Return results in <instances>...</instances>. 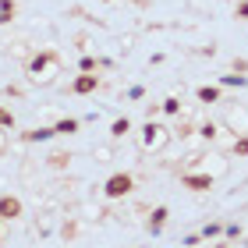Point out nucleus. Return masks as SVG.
<instances>
[{
    "instance_id": "obj_17",
    "label": "nucleus",
    "mask_w": 248,
    "mask_h": 248,
    "mask_svg": "<svg viewBox=\"0 0 248 248\" xmlns=\"http://www.w3.org/2000/svg\"><path fill=\"white\" fill-rule=\"evenodd\" d=\"M220 89H248V75H220V82H217Z\"/></svg>"
},
{
    "instance_id": "obj_18",
    "label": "nucleus",
    "mask_w": 248,
    "mask_h": 248,
    "mask_svg": "<svg viewBox=\"0 0 248 248\" xmlns=\"http://www.w3.org/2000/svg\"><path fill=\"white\" fill-rule=\"evenodd\" d=\"M160 114H163V117H181V114H185L181 99H177V96H167L163 103H160Z\"/></svg>"
},
{
    "instance_id": "obj_23",
    "label": "nucleus",
    "mask_w": 248,
    "mask_h": 248,
    "mask_svg": "<svg viewBox=\"0 0 248 248\" xmlns=\"http://www.w3.org/2000/svg\"><path fill=\"white\" fill-rule=\"evenodd\" d=\"M124 99H128V103H139V99H145V85H128V89H124Z\"/></svg>"
},
{
    "instance_id": "obj_22",
    "label": "nucleus",
    "mask_w": 248,
    "mask_h": 248,
    "mask_svg": "<svg viewBox=\"0 0 248 248\" xmlns=\"http://www.w3.org/2000/svg\"><path fill=\"white\" fill-rule=\"evenodd\" d=\"M15 128H18V121H15V114H11V107L0 103V131H15Z\"/></svg>"
},
{
    "instance_id": "obj_26",
    "label": "nucleus",
    "mask_w": 248,
    "mask_h": 248,
    "mask_svg": "<svg viewBox=\"0 0 248 248\" xmlns=\"http://www.w3.org/2000/svg\"><path fill=\"white\" fill-rule=\"evenodd\" d=\"M93 156H96L99 163H107V160H114V149H110V145H96V149H93Z\"/></svg>"
},
{
    "instance_id": "obj_35",
    "label": "nucleus",
    "mask_w": 248,
    "mask_h": 248,
    "mask_svg": "<svg viewBox=\"0 0 248 248\" xmlns=\"http://www.w3.org/2000/svg\"><path fill=\"white\" fill-rule=\"evenodd\" d=\"M245 248H248V245H245Z\"/></svg>"
},
{
    "instance_id": "obj_3",
    "label": "nucleus",
    "mask_w": 248,
    "mask_h": 248,
    "mask_svg": "<svg viewBox=\"0 0 248 248\" xmlns=\"http://www.w3.org/2000/svg\"><path fill=\"white\" fill-rule=\"evenodd\" d=\"M191 167H195V170H206L209 177H227V170H231V160L223 153H195L191 156V160L185 163V170H191Z\"/></svg>"
},
{
    "instance_id": "obj_6",
    "label": "nucleus",
    "mask_w": 248,
    "mask_h": 248,
    "mask_svg": "<svg viewBox=\"0 0 248 248\" xmlns=\"http://www.w3.org/2000/svg\"><path fill=\"white\" fill-rule=\"evenodd\" d=\"M220 124L234 135V139H238V135H245V131H248V107H227Z\"/></svg>"
},
{
    "instance_id": "obj_9",
    "label": "nucleus",
    "mask_w": 248,
    "mask_h": 248,
    "mask_svg": "<svg viewBox=\"0 0 248 248\" xmlns=\"http://www.w3.org/2000/svg\"><path fill=\"white\" fill-rule=\"evenodd\" d=\"M57 139V131H53V124H39V128H29L18 135L21 145H43V142H53Z\"/></svg>"
},
{
    "instance_id": "obj_8",
    "label": "nucleus",
    "mask_w": 248,
    "mask_h": 248,
    "mask_svg": "<svg viewBox=\"0 0 248 248\" xmlns=\"http://www.w3.org/2000/svg\"><path fill=\"white\" fill-rule=\"evenodd\" d=\"M25 217V202H21L18 195H0V220L4 223H15Z\"/></svg>"
},
{
    "instance_id": "obj_25",
    "label": "nucleus",
    "mask_w": 248,
    "mask_h": 248,
    "mask_svg": "<svg viewBox=\"0 0 248 248\" xmlns=\"http://www.w3.org/2000/svg\"><path fill=\"white\" fill-rule=\"evenodd\" d=\"M241 234H245V227H241V223H223V238H227V241L241 238Z\"/></svg>"
},
{
    "instance_id": "obj_13",
    "label": "nucleus",
    "mask_w": 248,
    "mask_h": 248,
    "mask_svg": "<svg viewBox=\"0 0 248 248\" xmlns=\"http://www.w3.org/2000/svg\"><path fill=\"white\" fill-rule=\"evenodd\" d=\"M195 99H199V103H206V107L223 103V89H220V85H199V89H195Z\"/></svg>"
},
{
    "instance_id": "obj_7",
    "label": "nucleus",
    "mask_w": 248,
    "mask_h": 248,
    "mask_svg": "<svg viewBox=\"0 0 248 248\" xmlns=\"http://www.w3.org/2000/svg\"><path fill=\"white\" fill-rule=\"evenodd\" d=\"M99 85H103L99 71H78V78H75L71 85H67V93H71V96H93Z\"/></svg>"
},
{
    "instance_id": "obj_31",
    "label": "nucleus",
    "mask_w": 248,
    "mask_h": 248,
    "mask_svg": "<svg viewBox=\"0 0 248 248\" xmlns=\"http://www.w3.org/2000/svg\"><path fill=\"white\" fill-rule=\"evenodd\" d=\"M167 61V53H153V57H149V67H156V64H163Z\"/></svg>"
},
{
    "instance_id": "obj_30",
    "label": "nucleus",
    "mask_w": 248,
    "mask_h": 248,
    "mask_svg": "<svg viewBox=\"0 0 248 248\" xmlns=\"http://www.w3.org/2000/svg\"><path fill=\"white\" fill-rule=\"evenodd\" d=\"M153 117H160V103H149V107H145V121H153Z\"/></svg>"
},
{
    "instance_id": "obj_20",
    "label": "nucleus",
    "mask_w": 248,
    "mask_h": 248,
    "mask_svg": "<svg viewBox=\"0 0 248 248\" xmlns=\"http://www.w3.org/2000/svg\"><path fill=\"white\" fill-rule=\"evenodd\" d=\"M231 156H238V160H245V156H248V131L238 135V139L231 142Z\"/></svg>"
},
{
    "instance_id": "obj_15",
    "label": "nucleus",
    "mask_w": 248,
    "mask_h": 248,
    "mask_svg": "<svg viewBox=\"0 0 248 248\" xmlns=\"http://www.w3.org/2000/svg\"><path fill=\"white\" fill-rule=\"evenodd\" d=\"M71 160H75V156L67 153V149H57V153L46 156V167H50V170H67V167H71Z\"/></svg>"
},
{
    "instance_id": "obj_12",
    "label": "nucleus",
    "mask_w": 248,
    "mask_h": 248,
    "mask_svg": "<svg viewBox=\"0 0 248 248\" xmlns=\"http://www.w3.org/2000/svg\"><path fill=\"white\" fill-rule=\"evenodd\" d=\"M135 131V121L124 114V117H114V124H110V142H124L128 135Z\"/></svg>"
},
{
    "instance_id": "obj_5",
    "label": "nucleus",
    "mask_w": 248,
    "mask_h": 248,
    "mask_svg": "<svg viewBox=\"0 0 248 248\" xmlns=\"http://www.w3.org/2000/svg\"><path fill=\"white\" fill-rule=\"evenodd\" d=\"M181 188H188V191H213L217 188V177H209L206 170H195V167H191V170H181Z\"/></svg>"
},
{
    "instance_id": "obj_21",
    "label": "nucleus",
    "mask_w": 248,
    "mask_h": 248,
    "mask_svg": "<svg viewBox=\"0 0 248 248\" xmlns=\"http://www.w3.org/2000/svg\"><path fill=\"white\" fill-rule=\"evenodd\" d=\"M78 71H103V64H99V57H93V53H82V57H78Z\"/></svg>"
},
{
    "instance_id": "obj_32",
    "label": "nucleus",
    "mask_w": 248,
    "mask_h": 248,
    "mask_svg": "<svg viewBox=\"0 0 248 248\" xmlns=\"http://www.w3.org/2000/svg\"><path fill=\"white\" fill-rule=\"evenodd\" d=\"M7 149V131H0V153Z\"/></svg>"
},
{
    "instance_id": "obj_28",
    "label": "nucleus",
    "mask_w": 248,
    "mask_h": 248,
    "mask_svg": "<svg viewBox=\"0 0 248 248\" xmlns=\"http://www.w3.org/2000/svg\"><path fill=\"white\" fill-rule=\"evenodd\" d=\"M181 245H185V248H199V245H202V234H185Z\"/></svg>"
},
{
    "instance_id": "obj_14",
    "label": "nucleus",
    "mask_w": 248,
    "mask_h": 248,
    "mask_svg": "<svg viewBox=\"0 0 248 248\" xmlns=\"http://www.w3.org/2000/svg\"><path fill=\"white\" fill-rule=\"evenodd\" d=\"M82 117H61L57 124H53V131H57V135H64V139H71V135H78V131H82Z\"/></svg>"
},
{
    "instance_id": "obj_33",
    "label": "nucleus",
    "mask_w": 248,
    "mask_h": 248,
    "mask_svg": "<svg viewBox=\"0 0 248 248\" xmlns=\"http://www.w3.org/2000/svg\"><path fill=\"white\" fill-rule=\"evenodd\" d=\"M227 245H231V241H227V238H223V241H217V245H213V248H227Z\"/></svg>"
},
{
    "instance_id": "obj_11",
    "label": "nucleus",
    "mask_w": 248,
    "mask_h": 248,
    "mask_svg": "<svg viewBox=\"0 0 248 248\" xmlns=\"http://www.w3.org/2000/svg\"><path fill=\"white\" fill-rule=\"evenodd\" d=\"M195 131H199V139H202V142H209V145H213V142H220V139H223V131H227V128H223L220 121H202Z\"/></svg>"
},
{
    "instance_id": "obj_16",
    "label": "nucleus",
    "mask_w": 248,
    "mask_h": 248,
    "mask_svg": "<svg viewBox=\"0 0 248 248\" xmlns=\"http://www.w3.org/2000/svg\"><path fill=\"white\" fill-rule=\"evenodd\" d=\"M18 18V0H0V29Z\"/></svg>"
},
{
    "instance_id": "obj_4",
    "label": "nucleus",
    "mask_w": 248,
    "mask_h": 248,
    "mask_svg": "<svg viewBox=\"0 0 248 248\" xmlns=\"http://www.w3.org/2000/svg\"><path fill=\"white\" fill-rule=\"evenodd\" d=\"M131 195H135V174L117 170L103 181V199L107 202H121V199H131Z\"/></svg>"
},
{
    "instance_id": "obj_24",
    "label": "nucleus",
    "mask_w": 248,
    "mask_h": 248,
    "mask_svg": "<svg viewBox=\"0 0 248 248\" xmlns=\"http://www.w3.org/2000/svg\"><path fill=\"white\" fill-rule=\"evenodd\" d=\"M82 213H85L82 220H103V217H107V213L99 209V206H93V202H85V206H82Z\"/></svg>"
},
{
    "instance_id": "obj_29",
    "label": "nucleus",
    "mask_w": 248,
    "mask_h": 248,
    "mask_svg": "<svg viewBox=\"0 0 248 248\" xmlns=\"http://www.w3.org/2000/svg\"><path fill=\"white\" fill-rule=\"evenodd\" d=\"M61 234H64V241H71V238H75V234H78V223H75V220H67Z\"/></svg>"
},
{
    "instance_id": "obj_2",
    "label": "nucleus",
    "mask_w": 248,
    "mask_h": 248,
    "mask_svg": "<svg viewBox=\"0 0 248 248\" xmlns=\"http://www.w3.org/2000/svg\"><path fill=\"white\" fill-rule=\"evenodd\" d=\"M139 145H142V153H163L167 145H170V128H167L163 121H145L142 124V131H139Z\"/></svg>"
},
{
    "instance_id": "obj_10",
    "label": "nucleus",
    "mask_w": 248,
    "mask_h": 248,
    "mask_svg": "<svg viewBox=\"0 0 248 248\" xmlns=\"http://www.w3.org/2000/svg\"><path fill=\"white\" fill-rule=\"evenodd\" d=\"M167 220H170V209H167V206H153L149 209V220H145V231H149L153 238H160L163 227H167Z\"/></svg>"
},
{
    "instance_id": "obj_19",
    "label": "nucleus",
    "mask_w": 248,
    "mask_h": 248,
    "mask_svg": "<svg viewBox=\"0 0 248 248\" xmlns=\"http://www.w3.org/2000/svg\"><path fill=\"white\" fill-rule=\"evenodd\" d=\"M199 234H202V241H209V238H223V220H209Z\"/></svg>"
},
{
    "instance_id": "obj_34",
    "label": "nucleus",
    "mask_w": 248,
    "mask_h": 248,
    "mask_svg": "<svg viewBox=\"0 0 248 248\" xmlns=\"http://www.w3.org/2000/svg\"><path fill=\"white\" fill-rule=\"evenodd\" d=\"M0 234H4V220H0Z\"/></svg>"
},
{
    "instance_id": "obj_27",
    "label": "nucleus",
    "mask_w": 248,
    "mask_h": 248,
    "mask_svg": "<svg viewBox=\"0 0 248 248\" xmlns=\"http://www.w3.org/2000/svg\"><path fill=\"white\" fill-rule=\"evenodd\" d=\"M234 18H238V21H248V0H238V4H234Z\"/></svg>"
},
{
    "instance_id": "obj_1",
    "label": "nucleus",
    "mask_w": 248,
    "mask_h": 248,
    "mask_svg": "<svg viewBox=\"0 0 248 248\" xmlns=\"http://www.w3.org/2000/svg\"><path fill=\"white\" fill-rule=\"evenodd\" d=\"M64 71V61H61V53L57 50H36L32 57L25 61V78H29V85H39V89H50L53 82H57V75Z\"/></svg>"
}]
</instances>
